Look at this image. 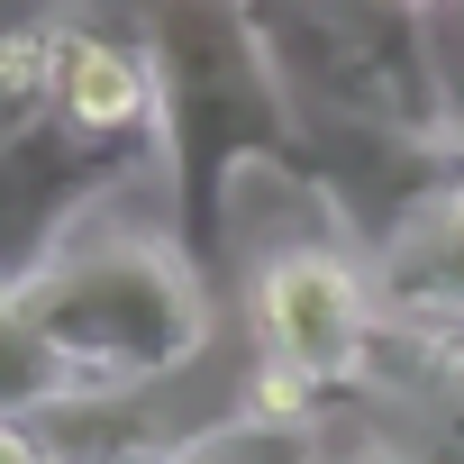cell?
I'll list each match as a JSON object with an SVG mask.
<instances>
[{
    "label": "cell",
    "instance_id": "ba28073f",
    "mask_svg": "<svg viewBox=\"0 0 464 464\" xmlns=\"http://www.w3.org/2000/svg\"><path fill=\"white\" fill-rule=\"evenodd\" d=\"M319 455H328L319 428H274V419H246V410L173 446V464H319Z\"/></svg>",
    "mask_w": 464,
    "mask_h": 464
},
{
    "label": "cell",
    "instance_id": "3957f363",
    "mask_svg": "<svg viewBox=\"0 0 464 464\" xmlns=\"http://www.w3.org/2000/svg\"><path fill=\"white\" fill-rule=\"evenodd\" d=\"M246 28L274 55L301 119H346V128H382L410 146H455L428 0H246Z\"/></svg>",
    "mask_w": 464,
    "mask_h": 464
},
{
    "label": "cell",
    "instance_id": "9c48e42d",
    "mask_svg": "<svg viewBox=\"0 0 464 464\" xmlns=\"http://www.w3.org/2000/svg\"><path fill=\"white\" fill-rule=\"evenodd\" d=\"M428 419H437V446L464 455V337L446 346V373H437V392H428Z\"/></svg>",
    "mask_w": 464,
    "mask_h": 464
},
{
    "label": "cell",
    "instance_id": "7c38bea8",
    "mask_svg": "<svg viewBox=\"0 0 464 464\" xmlns=\"http://www.w3.org/2000/svg\"><path fill=\"white\" fill-rule=\"evenodd\" d=\"M410 464H464V455H455V446H428V455H410Z\"/></svg>",
    "mask_w": 464,
    "mask_h": 464
},
{
    "label": "cell",
    "instance_id": "6da1fadb",
    "mask_svg": "<svg viewBox=\"0 0 464 464\" xmlns=\"http://www.w3.org/2000/svg\"><path fill=\"white\" fill-rule=\"evenodd\" d=\"M110 28L137 37L155 73V155L173 191V246L218 283L237 191L256 173H301V110L274 73V55L246 28V0H82Z\"/></svg>",
    "mask_w": 464,
    "mask_h": 464
},
{
    "label": "cell",
    "instance_id": "5b68a950",
    "mask_svg": "<svg viewBox=\"0 0 464 464\" xmlns=\"http://www.w3.org/2000/svg\"><path fill=\"white\" fill-rule=\"evenodd\" d=\"M246 328H256L265 364H292V373L328 382L337 401H364V337H373L364 246L346 227H310V237L265 246L246 265Z\"/></svg>",
    "mask_w": 464,
    "mask_h": 464
},
{
    "label": "cell",
    "instance_id": "8992f818",
    "mask_svg": "<svg viewBox=\"0 0 464 464\" xmlns=\"http://www.w3.org/2000/svg\"><path fill=\"white\" fill-rule=\"evenodd\" d=\"M364 283H373V319L382 328L464 337V173L364 246Z\"/></svg>",
    "mask_w": 464,
    "mask_h": 464
},
{
    "label": "cell",
    "instance_id": "30bf717a",
    "mask_svg": "<svg viewBox=\"0 0 464 464\" xmlns=\"http://www.w3.org/2000/svg\"><path fill=\"white\" fill-rule=\"evenodd\" d=\"M437 19V73H446V119H455V146H464V10H428Z\"/></svg>",
    "mask_w": 464,
    "mask_h": 464
},
{
    "label": "cell",
    "instance_id": "52a82bcc",
    "mask_svg": "<svg viewBox=\"0 0 464 464\" xmlns=\"http://www.w3.org/2000/svg\"><path fill=\"white\" fill-rule=\"evenodd\" d=\"M82 382L64 373V355L28 328V310L10 301V283H0V419H46V410H64Z\"/></svg>",
    "mask_w": 464,
    "mask_h": 464
},
{
    "label": "cell",
    "instance_id": "277c9868",
    "mask_svg": "<svg viewBox=\"0 0 464 464\" xmlns=\"http://www.w3.org/2000/svg\"><path fill=\"white\" fill-rule=\"evenodd\" d=\"M155 164V146H101L55 110L46 28L0 37V283L37 274L73 227Z\"/></svg>",
    "mask_w": 464,
    "mask_h": 464
},
{
    "label": "cell",
    "instance_id": "4fadbf2b",
    "mask_svg": "<svg viewBox=\"0 0 464 464\" xmlns=\"http://www.w3.org/2000/svg\"><path fill=\"white\" fill-rule=\"evenodd\" d=\"M428 10H464V0H428Z\"/></svg>",
    "mask_w": 464,
    "mask_h": 464
},
{
    "label": "cell",
    "instance_id": "8fae6325",
    "mask_svg": "<svg viewBox=\"0 0 464 464\" xmlns=\"http://www.w3.org/2000/svg\"><path fill=\"white\" fill-rule=\"evenodd\" d=\"M319 464H410V455H392V446H337V455H319Z\"/></svg>",
    "mask_w": 464,
    "mask_h": 464
},
{
    "label": "cell",
    "instance_id": "7a4b0ae2",
    "mask_svg": "<svg viewBox=\"0 0 464 464\" xmlns=\"http://www.w3.org/2000/svg\"><path fill=\"white\" fill-rule=\"evenodd\" d=\"M10 301L28 310V328L64 355V373L82 392H146L173 382L182 364H200L209 346V283L200 265L173 246V227H119V218H82L73 237L10 283Z\"/></svg>",
    "mask_w": 464,
    "mask_h": 464
}]
</instances>
